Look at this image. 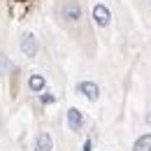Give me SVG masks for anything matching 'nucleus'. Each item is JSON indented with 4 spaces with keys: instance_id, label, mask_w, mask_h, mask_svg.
<instances>
[{
    "instance_id": "1",
    "label": "nucleus",
    "mask_w": 151,
    "mask_h": 151,
    "mask_svg": "<svg viewBox=\"0 0 151 151\" xmlns=\"http://www.w3.org/2000/svg\"><path fill=\"white\" fill-rule=\"evenodd\" d=\"M21 51L26 56H35L37 54V40H35L33 33H23V37H21Z\"/></svg>"
},
{
    "instance_id": "2",
    "label": "nucleus",
    "mask_w": 151,
    "mask_h": 151,
    "mask_svg": "<svg viewBox=\"0 0 151 151\" xmlns=\"http://www.w3.org/2000/svg\"><path fill=\"white\" fill-rule=\"evenodd\" d=\"M93 19L98 26H109V21H112V14H109V9L105 7V5H95L93 7Z\"/></svg>"
},
{
    "instance_id": "3",
    "label": "nucleus",
    "mask_w": 151,
    "mask_h": 151,
    "mask_svg": "<svg viewBox=\"0 0 151 151\" xmlns=\"http://www.w3.org/2000/svg\"><path fill=\"white\" fill-rule=\"evenodd\" d=\"M77 91L81 95H86L88 100H98V95H100V88H98V84H93V81H81V84H77Z\"/></svg>"
},
{
    "instance_id": "4",
    "label": "nucleus",
    "mask_w": 151,
    "mask_h": 151,
    "mask_svg": "<svg viewBox=\"0 0 151 151\" xmlns=\"http://www.w3.org/2000/svg\"><path fill=\"white\" fill-rule=\"evenodd\" d=\"M68 126H70V130H81V126H84V116L81 112L77 109V107H70L68 109Z\"/></svg>"
},
{
    "instance_id": "5",
    "label": "nucleus",
    "mask_w": 151,
    "mask_h": 151,
    "mask_svg": "<svg viewBox=\"0 0 151 151\" xmlns=\"http://www.w3.org/2000/svg\"><path fill=\"white\" fill-rule=\"evenodd\" d=\"M54 149V139L49 132H40L35 139V151H51Z\"/></svg>"
},
{
    "instance_id": "6",
    "label": "nucleus",
    "mask_w": 151,
    "mask_h": 151,
    "mask_svg": "<svg viewBox=\"0 0 151 151\" xmlns=\"http://www.w3.org/2000/svg\"><path fill=\"white\" fill-rule=\"evenodd\" d=\"M63 17L75 23V21H79V17H81V7H79L77 2H68V5L63 7Z\"/></svg>"
},
{
    "instance_id": "7",
    "label": "nucleus",
    "mask_w": 151,
    "mask_h": 151,
    "mask_svg": "<svg viewBox=\"0 0 151 151\" xmlns=\"http://www.w3.org/2000/svg\"><path fill=\"white\" fill-rule=\"evenodd\" d=\"M132 151H151V132L147 135H139L132 144Z\"/></svg>"
},
{
    "instance_id": "8",
    "label": "nucleus",
    "mask_w": 151,
    "mask_h": 151,
    "mask_svg": "<svg viewBox=\"0 0 151 151\" xmlns=\"http://www.w3.org/2000/svg\"><path fill=\"white\" fill-rule=\"evenodd\" d=\"M28 86H30V91L40 93V91L47 86V81H44V77H42V75H30V79H28Z\"/></svg>"
},
{
    "instance_id": "9",
    "label": "nucleus",
    "mask_w": 151,
    "mask_h": 151,
    "mask_svg": "<svg viewBox=\"0 0 151 151\" xmlns=\"http://www.w3.org/2000/svg\"><path fill=\"white\" fill-rule=\"evenodd\" d=\"M9 68H12L9 58H7L5 54H2V51H0V75H7V72H9Z\"/></svg>"
},
{
    "instance_id": "10",
    "label": "nucleus",
    "mask_w": 151,
    "mask_h": 151,
    "mask_svg": "<svg viewBox=\"0 0 151 151\" xmlns=\"http://www.w3.org/2000/svg\"><path fill=\"white\" fill-rule=\"evenodd\" d=\"M84 151H91V142H88V139L84 142Z\"/></svg>"
}]
</instances>
